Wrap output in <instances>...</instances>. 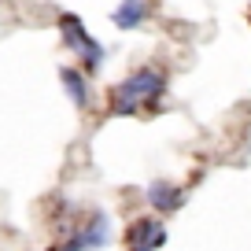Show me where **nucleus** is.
Instances as JSON below:
<instances>
[{"label":"nucleus","mask_w":251,"mask_h":251,"mask_svg":"<svg viewBox=\"0 0 251 251\" xmlns=\"http://www.w3.org/2000/svg\"><path fill=\"white\" fill-rule=\"evenodd\" d=\"M59 81H63V93L71 96L74 107L85 111V107H89V78H85V71H78V67H63V71H59Z\"/></svg>","instance_id":"423d86ee"},{"label":"nucleus","mask_w":251,"mask_h":251,"mask_svg":"<svg viewBox=\"0 0 251 251\" xmlns=\"http://www.w3.org/2000/svg\"><path fill=\"white\" fill-rule=\"evenodd\" d=\"M144 196H148V203H151L155 214H174V211H181V203H185V188L170 185L166 177H155Z\"/></svg>","instance_id":"20e7f679"},{"label":"nucleus","mask_w":251,"mask_h":251,"mask_svg":"<svg viewBox=\"0 0 251 251\" xmlns=\"http://www.w3.org/2000/svg\"><path fill=\"white\" fill-rule=\"evenodd\" d=\"M59 33H63V41H67V48H74V52L81 55V67H85V71H100L103 67V45L89 37L85 23H81L78 15L63 11L59 15Z\"/></svg>","instance_id":"f03ea898"},{"label":"nucleus","mask_w":251,"mask_h":251,"mask_svg":"<svg viewBox=\"0 0 251 251\" xmlns=\"http://www.w3.org/2000/svg\"><path fill=\"white\" fill-rule=\"evenodd\" d=\"M163 93H166V78L159 71H151V67H144V71H133L126 81L111 85L107 111H111V115H118V118H129V115H137L141 107L155 103Z\"/></svg>","instance_id":"f257e3e1"},{"label":"nucleus","mask_w":251,"mask_h":251,"mask_svg":"<svg viewBox=\"0 0 251 251\" xmlns=\"http://www.w3.org/2000/svg\"><path fill=\"white\" fill-rule=\"evenodd\" d=\"M163 244H166V226L151 214L133 218L129 229H126V248L129 251H159Z\"/></svg>","instance_id":"7ed1b4c3"},{"label":"nucleus","mask_w":251,"mask_h":251,"mask_svg":"<svg viewBox=\"0 0 251 251\" xmlns=\"http://www.w3.org/2000/svg\"><path fill=\"white\" fill-rule=\"evenodd\" d=\"M78 240H81V251L107 248V240H111V218L103 211H93V214H89V222L78 229Z\"/></svg>","instance_id":"39448f33"},{"label":"nucleus","mask_w":251,"mask_h":251,"mask_svg":"<svg viewBox=\"0 0 251 251\" xmlns=\"http://www.w3.org/2000/svg\"><path fill=\"white\" fill-rule=\"evenodd\" d=\"M144 15H148V0H122L115 8V15H111V23L118 30H137L144 23Z\"/></svg>","instance_id":"0eeeda50"}]
</instances>
